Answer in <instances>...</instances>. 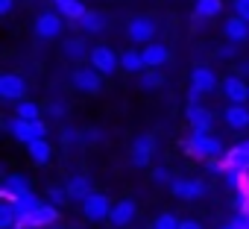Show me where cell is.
<instances>
[{"label": "cell", "mask_w": 249, "mask_h": 229, "mask_svg": "<svg viewBox=\"0 0 249 229\" xmlns=\"http://www.w3.org/2000/svg\"><path fill=\"white\" fill-rule=\"evenodd\" d=\"M185 153H191V156H196V159H217V156H226L223 141H220L214 133H196V130H191V138L185 141Z\"/></svg>", "instance_id": "1"}, {"label": "cell", "mask_w": 249, "mask_h": 229, "mask_svg": "<svg viewBox=\"0 0 249 229\" xmlns=\"http://www.w3.org/2000/svg\"><path fill=\"white\" fill-rule=\"evenodd\" d=\"M6 130L12 133V138H18L21 144H33L38 138H47V124L44 121H24V118H9Z\"/></svg>", "instance_id": "2"}, {"label": "cell", "mask_w": 249, "mask_h": 229, "mask_svg": "<svg viewBox=\"0 0 249 229\" xmlns=\"http://www.w3.org/2000/svg\"><path fill=\"white\" fill-rule=\"evenodd\" d=\"M71 85L82 94H100L103 91V74L97 68H73L71 71Z\"/></svg>", "instance_id": "3"}, {"label": "cell", "mask_w": 249, "mask_h": 229, "mask_svg": "<svg viewBox=\"0 0 249 229\" xmlns=\"http://www.w3.org/2000/svg\"><path fill=\"white\" fill-rule=\"evenodd\" d=\"M88 65H91V68H97L103 76H108V74H114V71L120 68V56H117L108 44H97V47H91Z\"/></svg>", "instance_id": "4"}, {"label": "cell", "mask_w": 249, "mask_h": 229, "mask_svg": "<svg viewBox=\"0 0 249 229\" xmlns=\"http://www.w3.org/2000/svg\"><path fill=\"white\" fill-rule=\"evenodd\" d=\"M156 30H159L156 21L147 18V15H135V18L126 24V36H129V41H135V44H153Z\"/></svg>", "instance_id": "5"}, {"label": "cell", "mask_w": 249, "mask_h": 229, "mask_svg": "<svg viewBox=\"0 0 249 229\" xmlns=\"http://www.w3.org/2000/svg\"><path fill=\"white\" fill-rule=\"evenodd\" d=\"M0 100H6V103L27 100V79L18 74H3L0 76Z\"/></svg>", "instance_id": "6"}, {"label": "cell", "mask_w": 249, "mask_h": 229, "mask_svg": "<svg viewBox=\"0 0 249 229\" xmlns=\"http://www.w3.org/2000/svg\"><path fill=\"white\" fill-rule=\"evenodd\" d=\"M220 82L223 79H217L214 68H208V65H196L191 71V91H196V94H211L220 88Z\"/></svg>", "instance_id": "7"}, {"label": "cell", "mask_w": 249, "mask_h": 229, "mask_svg": "<svg viewBox=\"0 0 249 229\" xmlns=\"http://www.w3.org/2000/svg\"><path fill=\"white\" fill-rule=\"evenodd\" d=\"M62 27H65V18L59 12H41L36 18V36L44 38V41H53L62 36Z\"/></svg>", "instance_id": "8"}, {"label": "cell", "mask_w": 249, "mask_h": 229, "mask_svg": "<svg viewBox=\"0 0 249 229\" xmlns=\"http://www.w3.org/2000/svg\"><path fill=\"white\" fill-rule=\"evenodd\" d=\"M185 118H188L191 130H196V133H214V114H211V109H205L199 103H188Z\"/></svg>", "instance_id": "9"}, {"label": "cell", "mask_w": 249, "mask_h": 229, "mask_svg": "<svg viewBox=\"0 0 249 229\" xmlns=\"http://www.w3.org/2000/svg\"><path fill=\"white\" fill-rule=\"evenodd\" d=\"M129 156H132V165H135V168H147V165L153 162V156H156V138H153L150 133L138 135V138L132 141Z\"/></svg>", "instance_id": "10"}, {"label": "cell", "mask_w": 249, "mask_h": 229, "mask_svg": "<svg viewBox=\"0 0 249 229\" xmlns=\"http://www.w3.org/2000/svg\"><path fill=\"white\" fill-rule=\"evenodd\" d=\"M111 206H114V203H111L106 194H91V197L82 203V214H85L91 223H100V220H108Z\"/></svg>", "instance_id": "11"}, {"label": "cell", "mask_w": 249, "mask_h": 229, "mask_svg": "<svg viewBox=\"0 0 249 229\" xmlns=\"http://www.w3.org/2000/svg\"><path fill=\"white\" fill-rule=\"evenodd\" d=\"M220 91H223L226 103H246V100H249V85H246V82H243V76H237V74L223 76Z\"/></svg>", "instance_id": "12"}, {"label": "cell", "mask_w": 249, "mask_h": 229, "mask_svg": "<svg viewBox=\"0 0 249 229\" xmlns=\"http://www.w3.org/2000/svg\"><path fill=\"white\" fill-rule=\"evenodd\" d=\"M170 194L179 200H199L208 194V185L202 179H173L170 182Z\"/></svg>", "instance_id": "13"}, {"label": "cell", "mask_w": 249, "mask_h": 229, "mask_svg": "<svg viewBox=\"0 0 249 229\" xmlns=\"http://www.w3.org/2000/svg\"><path fill=\"white\" fill-rule=\"evenodd\" d=\"M135 217H138V203H135V200H117V203L111 206L108 223H111V226H129Z\"/></svg>", "instance_id": "14"}, {"label": "cell", "mask_w": 249, "mask_h": 229, "mask_svg": "<svg viewBox=\"0 0 249 229\" xmlns=\"http://www.w3.org/2000/svg\"><path fill=\"white\" fill-rule=\"evenodd\" d=\"M223 121H226V127L234 130V133L249 130V109H246V103H229L226 112H223Z\"/></svg>", "instance_id": "15"}, {"label": "cell", "mask_w": 249, "mask_h": 229, "mask_svg": "<svg viewBox=\"0 0 249 229\" xmlns=\"http://www.w3.org/2000/svg\"><path fill=\"white\" fill-rule=\"evenodd\" d=\"M30 191V179L24 176V173H9L6 179H3V185H0V197L3 200H15V197H21V194H27Z\"/></svg>", "instance_id": "16"}, {"label": "cell", "mask_w": 249, "mask_h": 229, "mask_svg": "<svg viewBox=\"0 0 249 229\" xmlns=\"http://www.w3.org/2000/svg\"><path fill=\"white\" fill-rule=\"evenodd\" d=\"M223 36H226V41H231V44H243V41H249V21L231 15V18L223 24Z\"/></svg>", "instance_id": "17"}, {"label": "cell", "mask_w": 249, "mask_h": 229, "mask_svg": "<svg viewBox=\"0 0 249 229\" xmlns=\"http://www.w3.org/2000/svg\"><path fill=\"white\" fill-rule=\"evenodd\" d=\"M65 188H68V197H71V200H79V203H85V200L94 194V188H91V179H88L85 173H76V176H71V179L65 182Z\"/></svg>", "instance_id": "18"}, {"label": "cell", "mask_w": 249, "mask_h": 229, "mask_svg": "<svg viewBox=\"0 0 249 229\" xmlns=\"http://www.w3.org/2000/svg\"><path fill=\"white\" fill-rule=\"evenodd\" d=\"M141 53H144L147 68H164L170 62V47L167 44H144Z\"/></svg>", "instance_id": "19"}, {"label": "cell", "mask_w": 249, "mask_h": 229, "mask_svg": "<svg viewBox=\"0 0 249 229\" xmlns=\"http://www.w3.org/2000/svg\"><path fill=\"white\" fill-rule=\"evenodd\" d=\"M27 153H30L33 165H38V168H44V165L53 162V144H50L47 138H38V141L27 144Z\"/></svg>", "instance_id": "20"}, {"label": "cell", "mask_w": 249, "mask_h": 229, "mask_svg": "<svg viewBox=\"0 0 249 229\" xmlns=\"http://www.w3.org/2000/svg\"><path fill=\"white\" fill-rule=\"evenodd\" d=\"M223 165H226V168H237V171H249V141H246V144H237V147H231V150H226Z\"/></svg>", "instance_id": "21"}, {"label": "cell", "mask_w": 249, "mask_h": 229, "mask_svg": "<svg viewBox=\"0 0 249 229\" xmlns=\"http://www.w3.org/2000/svg\"><path fill=\"white\" fill-rule=\"evenodd\" d=\"M120 68L126 71V74H141V71H147L144 53H141V50H135V47L123 50V53H120Z\"/></svg>", "instance_id": "22"}, {"label": "cell", "mask_w": 249, "mask_h": 229, "mask_svg": "<svg viewBox=\"0 0 249 229\" xmlns=\"http://www.w3.org/2000/svg\"><path fill=\"white\" fill-rule=\"evenodd\" d=\"M220 12H223V0H196V6H194V18H196V24L211 21V18H217Z\"/></svg>", "instance_id": "23"}, {"label": "cell", "mask_w": 249, "mask_h": 229, "mask_svg": "<svg viewBox=\"0 0 249 229\" xmlns=\"http://www.w3.org/2000/svg\"><path fill=\"white\" fill-rule=\"evenodd\" d=\"M56 12H59L65 21H71V24H79V21H82V15H85L88 9H85V3H82V0H62V3L56 6Z\"/></svg>", "instance_id": "24"}, {"label": "cell", "mask_w": 249, "mask_h": 229, "mask_svg": "<svg viewBox=\"0 0 249 229\" xmlns=\"http://www.w3.org/2000/svg\"><path fill=\"white\" fill-rule=\"evenodd\" d=\"M62 53H65V59H71V62H82V59L91 56V50L85 47L82 38H68V41L62 44Z\"/></svg>", "instance_id": "25"}, {"label": "cell", "mask_w": 249, "mask_h": 229, "mask_svg": "<svg viewBox=\"0 0 249 229\" xmlns=\"http://www.w3.org/2000/svg\"><path fill=\"white\" fill-rule=\"evenodd\" d=\"M76 27H79V30H85V33H94V36H97V33H103L108 24H106V15H103V12H91V9H88Z\"/></svg>", "instance_id": "26"}, {"label": "cell", "mask_w": 249, "mask_h": 229, "mask_svg": "<svg viewBox=\"0 0 249 229\" xmlns=\"http://www.w3.org/2000/svg\"><path fill=\"white\" fill-rule=\"evenodd\" d=\"M138 82H141L144 91H156V88L164 85V74H161V68H147V71L138 74Z\"/></svg>", "instance_id": "27"}, {"label": "cell", "mask_w": 249, "mask_h": 229, "mask_svg": "<svg viewBox=\"0 0 249 229\" xmlns=\"http://www.w3.org/2000/svg\"><path fill=\"white\" fill-rule=\"evenodd\" d=\"M15 118H24V121H41V106L33 103V100H21V103H15Z\"/></svg>", "instance_id": "28"}, {"label": "cell", "mask_w": 249, "mask_h": 229, "mask_svg": "<svg viewBox=\"0 0 249 229\" xmlns=\"http://www.w3.org/2000/svg\"><path fill=\"white\" fill-rule=\"evenodd\" d=\"M15 223H18V209L15 203L3 200L0 203V229H15Z\"/></svg>", "instance_id": "29"}, {"label": "cell", "mask_w": 249, "mask_h": 229, "mask_svg": "<svg viewBox=\"0 0 249 229\" xmlns=\"http://www.w3.org/2000/svg\"><path fill=\"white\" fill-rule=\"evenodd\" d=\"M12 203H15V209H18V217H21V214H30V211H36V209L41 206V200H38V197H36L33 191H27V194L15 197Z\"/></svg>", "instance_id": "30"}, {"label": "cell", "mask_w": 249, "mask_h": 229, "mask_svg": "<svg viewBox=\"0 0 249 229\" xmlns=\"http://www.w3.org/2000/svg\"><path fill=\"white\" fill-rule=\"evenodd\" d=\"M179 226H182V220L176 214H170V211H164V214H159L153 220V229H179Z\"/></svg>", "instance_id": "31"}, {"label": "cell", "mask_w": 249, "mask_h": 229, "mask_svg": "<svg viewBox=\"0 0 249 229\" xmlns=\"http://www.w3.org/2000/svg\"><path fill=\"white\" fill-rule=\"evenodd\" d=\"M47 114H50L53 121H62L65 114H68V106L62 100H53V103H47Z\"/></svg>", "instance_id": "32"}, {"label": "cell", "mask_w": 249, "mask_h": 229, "mask_svg": "<svg viewBox=\"0 0 249 229\" xmlns=\"http://www.w3.org/2000/svg\"><path fill=\"white\" fill-rule=\"evenodd\" d=\"M231 15L249 21V0H231Z\"/></svg>", "instance_id": "33"}, {"label": "cell", "mask_w": 249, "mask_h": 229, "mask_svg": "<svg viewBox=\"0 0 249 229\" xmlns=\"http://www.w3.org/2000/svg\"><path fill=\"white\" fill-rule=\"evenodd\" d=\"M47 197H50V203H53V206H62L65 200H71V197H68V188H50V191H47Z\"/></svg>", "instance_id": "34"}, {"label": "cell", "mask_w": 249, "mask_h": 229, "mask_svg": "<svg viewBox=\"0 0 249 229\" xmlns=\"http://www.w3.org/2000/svg\"><path fill=\"white\" fill-rule=\"evenodd\" d=\"M79 135H82L79 130H71V127H65V130H62V141H65V147L76 144V141H79Z\"/></svg>", "instance_id": "35"}, {"label": "cell", "mask_w": 249, "mask_h": 229, "mask_svg": "<svg viewBox=\"0 0 249 229\" xmlns=\"http://www.w3.org/2000/svg\"><path fill=\"white\" fill-rule=\"evenodd\" d=\"M153 179H156V182H167V185L173 182V176H170L167 168H156V171H153Z\"/></svg>", "instance_id": "36"}, {"label": "cell", "mask_w": 249, "mask_h": 229, "mask_svg": "<svg viewBox=\"0 0 249 229\" xmlns=\"http://www.w3.org/2000/svg\"><path fill=\"white\" fill-rule=\"evenodd\" d=\"M234 53H237V44H231V41H229L226 47H220V50H217V56H220V59H229V56H234Z\"/></svg>", "instance_id": "37"}, {"label": "cell", "mask_w": 249, "mask_h": 229, "mask_svg": "<svg viewBox=\"0 0 249 229\" xmlns=\"http://www.w3.org/2000/svg\"><path fill=\"white\" fill-rule=\"evenodd\" d=\"M15 6V0H0V15H9Z\"/></svg>", "instance_id": "38"}, {"label": "cell", "mask_w": 249, "mask_h": 229, "mask_svg": "<svg viewBox=\"0 0 249 229\" xmlns=\"http://www.w3.org/2000/svg\"><path fill=\"white\" fill-rule=\"evenodd\" d=\"M234 74H237V76H249V62H240Z\"/></svg>", "instance_id": "39"}, {"label": "cell", "mask_w": 249, "mask_h": 229, "mask_svg": "<svg viewBox=\"0 0 249 229\" xmlns=\"http://www.w3.org/2000/svg\"><path fill=\"white\" fill-rule=\"evenodd\" d=\"M179 229H202V223H196V220H182Z\"/></svg>", "instance_id": "40"}, {"label": "cell", "mask_w": 249, "mask_h": 229, "mask_svg": "<svg viewBox=\"0 0 249 229\" xmlns=\"http://www.w3.org/2000/svg\"><path fill=\"white\" fill-rule=\"evenodd\" d=\"M220 229H240V226H237V220H229V223H223Z\"/></svg>", "instance_id": "41"}, {"label": "cell", "mask_w": 249, "mask_h": 229, "mask_svg": "<svg viewBox=\"0 0 249 229\" xmlns=\"http://www.w3.org/2000/svg\"><path fill=\"white\" fill-rule=\"evenodd\" d=\"M47 229H62V226H56V223H53V226H47Z\"/></svg>", "instance_id": "42"}, {"label": "cell", "mask_w": 249, "mask_h": 229, "mask_svg": "<svg viewBox=\"0 0 249 229\" xmlns=\"http://www.w3.org/2000/svg\"><path fill=\"white\" fill-rule=\"evenodd\" d=\"M50 3H56V6H59V3H62V0H50Z\"/></svg>", "instance_id": "43"}]
</instances>
